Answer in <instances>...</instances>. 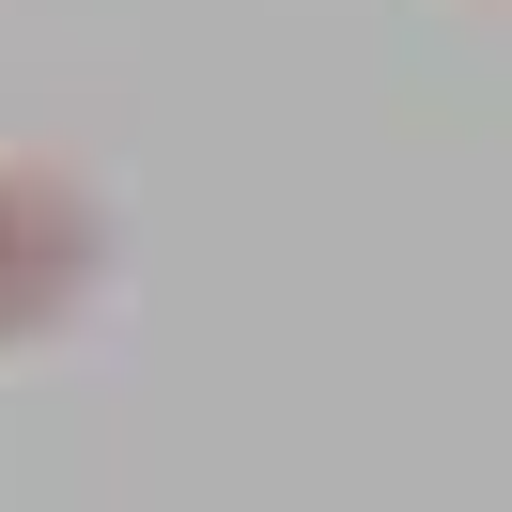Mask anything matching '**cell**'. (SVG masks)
I'll list each match as a JSON object with an SVG mask.
<instances>
[{
	"mask_svg": "<svg viewBox=\"0 0 512 512\" xmlns=\"http://www.w3.org/2000/svg\"><path fill=\"white\" fill-rule=\"evenodd\" d=\"M109 280V187L63 156H0V342H63Z\"/></svg>",
	"mask_w": 512,
	"mask_h": 512,
	"instance_id": "6da1fadb",
	"label": "cell"
}]
</instances>
